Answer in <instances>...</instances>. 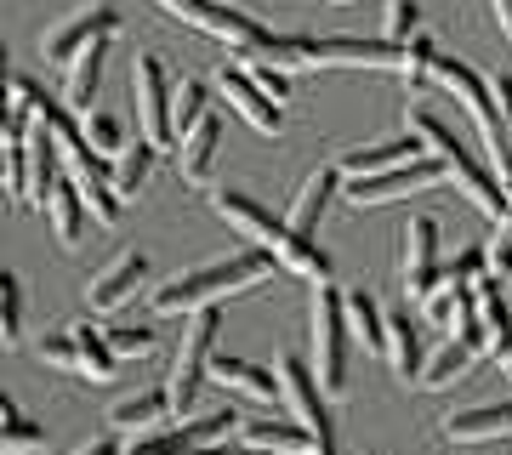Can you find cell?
<instances>
[{
  "mask_svg": "<svg viewBox=\"0 0 512 455\" xmlns=\"http://www.w3.org/2000/svg\"><path fill=\"white\" fill-rule=\"evenodd\" d=\"M217 148H222V126H217V114H205L200 126L188 131L183 143H177V165H183V177H188V182H205V177H211Z\"/></svg>",
  "mask_w": 512,
  "mask_h": 455,
  "instance_id": "d4e9b609",
  "label": "cell"
},
{
  "mask_svg": "<svg viewBox=\"0 0 512 455\" xmlns=\"http://www.w3.org/2000/svg\"><path fill=\"white\" fill-rule=\"evenodd\" d=\"M46 217H52V234L57 245H80V234H86V194H80V182H57L52 200H46Z\"/></svg>",
  "mask_w": 512,
  "mask_h": 455,
  "instance_id": "484cf974",
  "label": "cell"
},
{
  "mask_svg": "<svg viewBox=\"0 0 512 455\" xmlns=\"http://www.w3.org/2000/svg\"><path fill=\"white\" fill-rule=\"evenodd\" d=\"M234 427H245V421H239L234 410H217V416H194V421H183V427H165V433L131 438L126 455H194V450H205V444H217L222 433H234Z\"/></svg>",
  "mask_w": 512,
  "mask_h": 455,
  "instance_id": "30bf717a",
  "label": "cell"
},
{
  "mask_svg": "<svg viewBox=\"0 0 512 455\" xmlns=\"http://www.w3.org/2000/svg\"><path fill=\"white\" fill-rule=\"evenodd\" d=\"M148 171H154V143H148V137H137V143L114 160V194H120V200H131V194L148 182Z\"/></svg>",
  "mask_w": 512,
  "mask_h": 455,
  "instance_id": "f546056e",
  "label": "cell"
},
{
  "mask_svg": "<svg viewBox=\"0 0 512 455\" xmlns=\"http://www.w3.org/2000/svg\"><path fill=\"white\" fill-rule=\"evenodd\" d=\"M109 347L120 353V359H143L148 347H154V325H109Z\"/></svg>",
  "mask_w": 512,
  "mask_h": 455,
  "instance_id": "e575fe53",
  "label": "cell"
},
{
  "mask_svg": "<svg viewBox=\"0 0 512 455\" xmlns=\"http://www.w3.org/2000/svg\"><path fill=\"white\" fill-rule=\"evenodd\" d=\"M444 438H450V444H490V438H512V399L473 404V410L444 416Z\"/></svg>",
  "mask_w": 512,
  "mask_h": 455,
  "instance_id": "9a60e30c",
  "label": "cell"
},
{
  "mask_svg": "<svg viewBox=\"0 0 512 455\" xmlns=\"http://www.w3.org/2000/svg\"><path fill=\"white\" fill-rule=\"evenodd\" d=\"M427 148L416 143V137H393V143H370V148H348L342 154V177H382V171H393V165H410V160H421Z\"/></svg>",
  "mask_w": 512,
  "mask_h": 455,
  "instance_id": "ffe728a7",
  "label": "cell"
},
{
  "mask_svg": "<svg viewBox=\"0 0 512 455\" xmlns=\"http://www.w3.org/2000/svg\"><path fill=\"white\" fill-rule=\"evenodd\" d=\"M217 91L228 97V109H239L256 131H262V137H279V131H285V109H279L274 97L256 86L245 69H228V63H222V69H217Z\"/></svg>",
  "mask_w": 512,
  "mask_h": 455,
  "instance_id": "7c38bea8",
  "label": "cell"
},
{
  "mask_svg": "<svg viewBox=\"0 0 512 455\" xmlns=\"http://www.w3.org/2000/svg\"><path fill=\"white\" fill-rule=\"evenodd\" d=\"M251 80L268 91V97H274L279 109H285V97H296V91H291V74H285V69H268V63H256V57H251Z\"/></svg>",
  "mask_w": 512,
  "mask_h": 455,
  "instance_id": "74e56055",
  "label": "cell"
},
{
  "mask_svg": "<svg viewBox=\"0 0 512 455\" xmlns=\"http://www.w3.org/2000/svg\"><path fill=\"white\" fill-rule=\"evenodd\" d=\"M40 364H57V370H74V376H80V347H74L69 330H63V336H46V342H40Z\"/></svg>",
  "mask_w": 512,
  "mask_h": 455,
  "instance_id": "d590c367",
  "label": "cell"
},
{
  "mask_svg": "<svg viewBox=\"0 0 512 455\" xmlns=\"http://www.w3.org/2000/svg\"><path fill=\"white\" fill-rule=\"evenodd\" d=\"M114 29H120V12L92 6V12H80V18H69L63 29L46 35V63H74L80 52H92L97 40H114Z\"/></svg>",
  "mask_w": 512,
  "mask_h": 455,
  "instance_id": "4fadbf2b",
  "label": "cell"
},
{
  "mask_svg": "<svg viewBox=\"0 0 512 455\" xmlns=\"http://www.w3.org/2000/svg\"><path fill=\"white\" fill-rule=\"evenodd\" d=\"M501 188H507V200H512V177H507V182H501Z\"/></svg>",
  "mask_w": 512,
  "mask_h": 455,
  "instance_id": "b9f144b4",
  "label": "cell"
},
{
  "mask_svg": "<svg viewBox=\"0 0 512 455\" xmlns=\"http://www.w3.org/2000/svg\"><path fill=\"white\" fill-rule=\"evenodd\" d=\"M336 6H348V0H336Z\"/></svg>",
  "mask_w": 512,
  "mask_h": 455,
  "instance_id": "ee69618b",
  "label": "cell"
},
{
  "mask_svg": "<svg viewBox=\"0 0 512 455\" xmlns=\"http://www.w3.org/2000/svg\"><path fill=\"white\" fill-rule=\"evenodd\" d=\"M165 18L188 23V29H200V35L222 40L228 52H256V46H268V29L251 18V12H239V6H222V0H154Z\"/></svg>",
  "mask_w": 512,
  "mask_h": 455,
  "instance_id": "8992f818",
  "label": "cell"
},
{
  "mask_svg": "<svg viewBox=\"0 0 512 455\" xmlns=\"http://www.w3.org/2000/svg\"><path fill=\"white\" fill-rule=\"evenodd\" d=\"M416 35H421V6H416V0H387L382 40H393V46H410Z\"/></svg>",
  "mask_w": 512,
  "mask_h": 455,
  "instance_id": "836d02e7",
  "label": "cell"
},
{
  "mask_svg": "<svg viewBox=\"0 0 512 455\" xmlns=\"http://www.w3.org/2000/svg\"><path fill=\"white\" fill-rule=\"evenodd\" d=\"M103 57H109V40H97L92 52H80L69 63V80H63V103H69L74 120L92 114V97H97V80H103Z\"/></svg>",
  "mask_w": 512,
  "mask_h": 455,
  "instance_id": "603a6c76",
  "label": "cell"
},
{
  "mask_svg": "<svg viewBox=\"0 0 512 455\" xmlns=\"http://www.w3.org/2000/svg\"><path fill=\"white\" fill-rule=\"evenodd\" d=\"M80 131H86V143L97 148V154H114V160H120V154H126V131H120V120H114V114H103V109H92L86 114V120H80Z\"/></svg>",
  "mask_w": 512,
  "mask_h": 455,
  "instance_id": "1f68e13d",
  "label": "cell"
},
{
  "mask_svg": "<svg viewBox=\"0 0 512 455\" xmlns=\"http://www.w3.org/2000/svg\"><path fill=\"white\" fill-rule=\"evenodd\" d=\"M444 177H450V171H444V160L421 154V160L393 165V171H382V177H353V182H342V194H348L353 205H387V200H399V194H421V188H439Z\"/></svg>",
  "mask_w": 512,
  "mask_h": 455,
  "instance_id": "9c48e42d",
  "label": "cell"
},
{
  "mask_svg": "<svg viewBox=\"0 0 512 455\" xmlns=\"http://www.w3.org/2000/svg\"><path fill=\"white\" fill-rule=\"evenodd\" d=\"M245 444L251 450H268V455H313V433L302 427V421H268V416H256L245 421Z\"/></svg>",
  "mask_w": 512,
  "mask_h": 455,
  "instance_id": "7402d4cb",
  "label": "cell"
},
{
  "mask_svg": "<svg viewBox=\"0 0 512 455\" xmlns=\"http://www.w3.org/2000/svg\"><path fill=\"white\" fill-rule=\"evenodd\" d=\"M478 353H490V347H484V330H478V325L456 330V342H450V347H439V353L427 359V370H421V387H433V393H439V387L461 382V376L473 370V359H478Z\"/></svg>",
  "mask_w": 512,
  "mask_h": 455,
  "instance_id": "e0dca14e",
  "label": "cell"
},
{
  "mask_svg": "<svg viewBox=\"0 0 512 455\" xmlns=\"http://www.w3.org/2000/svg\"><path fill=\"white\" fill-rule=\"evenodd\" d=\"M410 137H416L433 160H444V171L467 188V200H473L484 217H495V222L512 217V200H507V188H501V177H495V171H484V165L467 154V143L450 131V120H444V114H433L427 103H416V109H410Z\"/></svg>",
  "mask_w": 512,
  "mask_h": 455,
  "instance_id": "7a4b0ae2",
  "label": "cell"
},
{
  "mask_svg": "<svg viewBox=\"0 0 512 455\" xmlns=\"http://www.w3.org/2000/svg\"><path fill=\"white\" fill-rule=\"evenodd\" d=\"M348 291L336 285H313V308H308V364L313 382L325 387V399L336 404L348 393Z\"/></svg>",
  "mask_w": 512,
  "mask_h": 455,
  "instance_id": "3957f363",
  "label": "cell"
},
{
  "mask_svg": "<svg viewBox=\"0 0 512 455\" xmlns=\"http://www.w3.org/2000/svg\"><path fill=\"white\" fill-rule=\"evenodd\" d=\"M404 302H421L427 308V296L439 291V285H450L444 279V256H439V222L433 217H416L410 228H404Z\"/></svg>",
  "mask_w": 512,
  "mask_h": 455,
  "instance_id": "ba28073f",
  "label": "cell"
},
{
  "mask_svg": "<svg viewBox=\"0 0 512 455\" xmlns=\"http://www.w3.org/2000/svg\"><path fill=\"white\" fill-rule=\"evenodd\" d=\"M74 347H80V376L86 382H114V364H120V353L109 347V330L97 325H69Z\"/></svg>",
  "mask_w": 512,
  "mask_h": 455,
  "instance_id": "4316f807",
  "label": "cell"
},
{
  "mask_svg": "<svg viewBox=\"0 0 512 455\" xmlns=\"http://www.w3.org/2000/svg\"><path fill=\"white\" fill-rule=\"evenodd\" d=\"M342 188V165H319V171H308V182L296 188V200H291V228L296 234H319V222H325V205H330V194Z\"/></svg>",
  "mask_w": 512,
  "mask_h": 455,
  "instance_id": "d6986e66",
  "label": "cell"
},
{
  "mask_svg": "<svg viewBox=\"0 0 512 455\" xmlns=\"http://www.w3.org/2000/svg\"><path fill=\"white\" fill-rule=\"evenodd\" d=\"M23 342V285L18 273H0V347Z\"/></svg>",
  "mask_w": 512,
  "mask_h": 455,
  "instance_id": "4dcf8cb0",
  "label": "cell"
},
{
  "mask_svg": "<svg viewBox=\"0 0 512 455\" xmlns=\"http://www.w3.org/2000/svg\"><path fill=\"white\" fill-rule=\"evenodd\" d=\"M268 268H274L268 251H239V256H222V262H205V268H194V273H177V279H165L160 291H154V313H160V319L205 313V308H217L228 291L262 285Z\"/></svg>",
  "mask_w": 512,
  "mask_h": 455,
  "instance_id": "6da1fadb",
  "label": "cell"
},
{
  "mask_svg": "<svg viewBox=\"0 0 512 455\" xmlns=\"http://www.w3.org/2000/svg\"><path fill=\"white\" fill-rule=\"evenodd\" d=\"M217 325H222L217 308L188 313V319H183V342H177L171 382H165V393H171V410H177V416H188V410H194V399H200L205 370H211V359H217Z\"/></svg>",
  "mask_w": 512,
  "mask_h": 455,
  "instance_id": "5b68a950",
  "label": "cell"
},
{
  "mask_svg": "<svg viewBox=\"0 0 512 455\" xmlns=\"http://www.w3.org/2000/svg\"><path fill=\"white\" fill-rule=\"evenodd\" d=\"M165 416H177L165 387H148V393H126V399H120V404L109 410L114 433H148V427H160Z\"/></svg>",
  "mask_w": 512,
  "mask_h": 455,
  "instance_id": "cb8c5ba5",
  "label": "cell"
},
{
  "mask_svg": "<svg viewBox=\"0 0 512 455\" xmlns=\"http://www.w3.org/2000/svg\"><path fill=\"white\" fill-rule=\"evenodd\" d=\"M495 103H501V120H507V137H512V74L495 80Z\"/></svg>",
  "mask_w": 512,
  "mask_h": 455,
  "instance_id": "f35d334b",
  "label": "cell"
},
{
  "mask_svg": "<svg viewBox=\"0 0 512 455\" xmlns=\"http://www.w3.org/2000/svg\"><path fill=\"white\" fill-rule=\"evenodd\" d=\"M200 120H205V86L200 80H183V86H177V103H171V131H177V143H183Z\"/></svg>",
  "mask_w": 512,
  "mask_h": 455,
  "instance_id": "d6a6232c",
  "label": "cell"
},
{
  "mask_svg": "<svg viewBox=\"0 0 512 455\" xmlns=\"http://www.w3.org/2000/svg\"><path fill=\"white\" fill-rule=\"evenodd\" d=\"M211 205H217V217L228 222L234 234L251 239L256 251H274V239L285 234V228H291L285 217H274L268 205H256L251 194H239V188H217V194H211Z\"/></svg>",
  "mask_w": 512,
  "mask_h": 455,
  "instance_id": "8fae6325",
  "label": "cell"
},
{
  "mask_svg": "<svg viewBox=\"0 0 512 455\" xmlns=\"http://www.w3.org/2000/svg\"><path fill=\"white\" fill-rule=\"evenodd\" d=\"M74 455H120V450H114V438H92V444H80Z\"/></svg>",
  "mask_w": 512,
  "mask_h": 455,
  "instance_id": "60d3db41",
  "label": "cell"
},
{
  "mask_svg": "<svg viewBox=\"0 0 512 455\" xmlns=\"http://www.w3.org/2000/svg\"><path fill=\"white\" fill-rule=\"evenodd\" d=\"M490 273L507 285L512 279V217L507 222H495V239H490Z\"/></svg>",
  "mask_w": 512,
  "mask_h": 455,
  "instance_id": "8d00e7d4",
  "label": "cell"
},
{
  "mask_svg": "<svg viewBox=\"0 0 512 455\" xmlns=\"http://www.w3.org/2000/svg\"><path fill=\"white\" fill-rule=\"evenodd\" d=\"M473 302H478V330H484L490 359H512V308H507V296H501L495 273L473 285Z\"/></svg>",
  "mask_w": 512,
  "mask_h": 455,
  "instance_id": "2e32d148",
  "label": "cell"
},
{
  "mask_svg": "<svg viewBox=\"0 0 512 455\" xmlns=\"http://www.w3.org/2000/svg\"><path fill=\"white\" fill-rule=\"evenodd\" d=\"M507 376H512V359H507Z\"/></svg>",
  "mask_w": 512,
  "mask_h": 455,
  "instance_id": "7bdbcfd3",
  "label": "cell"
},
{
  "mask_svg": "<svg viewBox=\"0 0 512 455\" xmlns=\"http://www.w3.org/2000/svg\"><path fill=\"white\" fill-rule=\"evenodd\" d=\"M211 376H217L222 387L245 393V399H262V404L285 399V382H279V370H262L256 359H234V353H217V359H211Z\"/></svg>",
  "mask_w": 512,
  "mask_h": 455,
  "instance_id": "ac0fdd59",
  "label": "cell"
},
{
  "mask_svg": "<svg viewBox=\"0 0 512 455\" xmlns=\"http://www.w3.org/2000/svg\"><path fill=\"white\" fill-rule=\"evenodd\" d=\"M490 6H495V23H501V35L512 40V0H490Z\"/></svg>",
  "mask_w": 512,
  "mask_h": 455,
  "instance_id": "ab89813d",
  "label": "cell"
},
{
  "mask_svg": "<svg viewBox=\"0 0 512 455\" xmlns=\"http://www.w3.org/2000/svg\"><path fill=\"white\" fill-rule=\"evenodd\" d=\"M40 444H46V433H40L35 421L23 416L12 399L0 404V455H35Z\"/></svg>",
  "mask_w": 512,
  "mask_h": 455,
  "instance_id": "f1b7e54d",
  "label": "cell"
},
{
  "mask_svg": "<svg viewBox=\"0 0 512 455\" xmlns=\"http://www.w3.org/2000/svg\"><path fill=\"white\" fill-rule=\"evenodd\" d=\"M131 91H137V126L154 148L177 143V131H171V103H177V86H171V74L154 52L137 57V69H131Z\"/></svg>",
  "mask_w": 512,
  "mask_h": 455,
  "instance_id": "52a82bcc",
  "label": "cell"
},
{
  "mask_svg": "<svg viewBox=\"0 0 512 455\" xmlns=\"http://www.w3.org/2000/svg\"><path fill=\"white\" fill-rule=\"evenodd\" d=\"M143 279H148V256L143 251H120L109 268L86 285V302H92V313H114V308H126L131 296H137Z\"/></svg>",
  "mask_w": 512,
  "mask_h": 455,
  "instance_id": "5bb4252c",
  "label": "cell"
},
{
  "mask_svg": "<svg viewBox=\"0 0 512 455\" xmlns=\"http://www.w3.org/2000/svg\"><path fill=\"white\" fill-rule=\"evenodd\" d=\"M348 330L370 347V353H387V313L376 308L370 291H348Z\"/></svg>",
  "mask_w": 512,
  "mask_h": 455,
  "instance_id": "83f0119b",
  "label": "cell"
},
{
  "mask_svg": "<svg viewBox=\"0 0 512 455\" xmlns=\"http://www.w3.org/2000/svg\"><path fill=\"white\" fill-rule=\"evenodd\" d=\"M387 364L399 382H421L427 370V353H421V325H410V308L387 313Z\"/></svg>",
  "mask_w": 512,
  "mask_h": 455,
  "instance_id": "44dd1931",
  "label": "cell"
},
{
  "mask_svg": "<svg viewBox=\"0 0 512 455\" xmlns=\"http://www.w3.org/2000/svg\"><path fill=\"white\" fill-rule=\"evenodd\" d=\"M433 80H439L450 97H461V109L478 120V137L490 148V165L501 171V182H507L512 177V137H507V120H501V103H495V80H484L473 63H461V57H450V52H439Z\"/></svg>",
  "mask_w": 512,
  "mask_h": 455,
  "instance_id": "277c9868",
  "label": "cell"
}]
</instances>
